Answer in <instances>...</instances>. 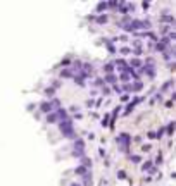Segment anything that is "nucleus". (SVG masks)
Here are the masks:
<instances>
[{"label": "nucleus", "mask_w": 176, "mask_h": 186, "mask_svg": "<svg viewBox=\"0 0 176 186\" xmlns=\"http://www.w3.org/2000/svg\"><path fill=\"white\" fill-rule=\"evenodd\" d=\"M59 127H60V133L66 138H76V133H74V129H73V119H68V121L59 122Z\"/></svg>", "instance_id": "1"}, {"label": "nucleus", "mask_w": 176, "mask_h": 186, "mask_svg": "<svg viewBox=\"0 0 176 186\" xmlns=\"http://www.w3.org/2000/svg\"><path fill=\"white\" fill-rule=\"evenodd\" d=\"M117 145H119V150L121 152H126L129 150V145H131V136L128 135V133H121L119 136H117Z\"/></svg>", "instance_id": "2"}, {"label": "nucleus", "mask_w": 176, "mask_h": 186, "mask_svg": "<svg viewBox=\"0 0 176 186\" xmlns=\"http://www.w3.org/2000/svg\"><path fill=\"white\" fill-rule=\"evenodd\" d=\"M121 30H124V31H131V19L129 17H124L123 21H119V24H117Z\"/></svg>", "instance_id": "3"}, {"label": "nucleus", "mask_w": 176, "mask_h": 186, "mask_svg": "<svg viewBox=\"0 0 176 186\" xmlns=\"http://www.w3.org/2000/svg\"><path fill=\"white\" fill-rule=\"evenodd\" d=\"M81 181H83V186H92V172L88 171L85 176H81Z\"/></svg>", "instance_id": "4"}, {"label": "nucleus", "mask_w": 176, "mask_h": 186, "mask_svg": "<svg viewBox=\"0 0 176 186\" xmlns=\"http://www.w3.org/2000/svg\"><path fill=\"white\" fill-rule=\"evenodd\" d=\"M140 102H142V98H135V100H131V102L128 103V107H126V114H128V112H131L133 109L137 107V103H140Z\"/></svg>", "instance_id": "5"}, {"label": "nucleus", "mask_w": 176, "mask_h": 186, "mask_svg": "<svg viewBox=\"0 0 176 186\" xmlns=\"http://www.w3.org/2000/svg\"><path fill=\"white\" fill-rule=\"evenodd\" d=\"M88 171H90V169H86V167H83V166H78L76 169H74V172H76L78 176H85Z\"/></svg>", "instance_id": "6"}, {"label": "nucleus", "mask_w": 176, "mask_h": 186, "mask_svg": "<svg viewBox=\"0 0 176 186\" xmlns=\"http://www.w3.org/2000/svg\"><path fill=\"white\" fill-rule=\"evenodd\" d=\"M104 81H105V83H109V85H116L117 78H116V76H114V74H107V76L104 78Z\"/></svg>", "instance_id": "7"}, {"label": "nucleus", "mask_w": 176, "mask_h": 186, "mask_svg": "<svg viewBox=\"0 0 176 186\" xmlns=\"http://www.w3.org/2000/svg\"><path fill=\"white\" fill-rule=\"evenodd\" d=\"M40 110H41V112H50V110H52V105H50V102H43V103L40 105Z\"/></svg>", "instance_id": "8"}, {"label": "nucleus", "mask_w": 176, "mask_h": 186, "mask_svg": "<svg viewBox=\"0 0 176 186\" xmlns=\"http://www.w3.org/2000/svg\"><path fill=\"white\" fill-rule=\"evenodd\" d=\"M129 67H142V60L140 59H131V62H129Z\"/></svg>", "instance_id": "9"}, {"label": "nucleus", "mask_w": 176, "mask_h": 186, "mask_svg": "<svg viewBox=\"0 0 176 186\" xmlns=\"http://www.w3.org/2000/svg\"><path fill=\"white\" fill-rule=\"evenodd\" d=\"M71 76H74V72H73L71 69H64V71L60 72V78H71Z\"/></svg>", "instance_id": "10"}, {"label": "nucleus", "mask_w": 176, "mask_h": 186, "mask_svg": "<svg viewBox=\"0 0 176 186\" xmlns=\"http://www.w3.org/2000/svg\"><path fill=\"white\" fill-rule=\"evenodd\" d=\"M104 71H105L107 74H112V71H114V64H112V62L105 64V66H104Z\"/></svg>", "instance_id": "11"}, {"label": "nucleus", "mask_w": 176, "mask_h": 186, "mask_svg": "<svg viewBox=\"0 0 176 186\" xmlns=\"http://www.w3.org/2000/svg\"><path fill=\"white\" fill-rule=\"evenodd\" d=\"M107 21H109V17L105 16V14H102V16H98V17H97V24H105Z\"/></svg>", "instance_id": "12"}, {"label": "nucleus", "mask_w": 176, "mask_h": 186, "mask_svg": "<svg viewBox=\"0 0 176 186\" xmlns=\"http://www.w3.org/2000/svg\"><path fill=\"white\" fill-rule=\"evenodd\" d=\"M142 88H143V85H142L140 81H135V83H133V86H131V90H133V91H140Z\"/></svg>", "instance_id": "13"}, {"label": "nucleus", "mask_w": 176, "mask_h": 186, "mask_svg": "<svg viewBox=\"0 0 176 186\" xmlns=\"http://www.w3.org/2000/svg\"><path fill=\"white\" fill-rule=\"evenodd\" d=\"M105 9H107V2H100L97 5V12H104Z\"/></svg>", "instance_id": "14"}, {"label": "nucleus", "mask_w": 176, "mask_h": 186, "mask_svg": "<svg viewBox=\"0 0 176 186\" xmlns=\"http://www.w3.org/2000/svg\"><path fill=\"white\" fill-rule=\"evenodd\" d=\"M129 76H131V74H128V72H121V74H119V79H121L123 83H126V81H129Z\"/></svg>", "instance_id": "15"}, {"label": "nucleus", "mask_w": 176, "mask_h": 186, "mask_svg": "<svg viewBox=\"0 0 176 186\" xmlns=\"http://www.w3.org/2000/svg\"><path fill=\"white\" fill-rule=\"evenodd\" d=\"M47 122H50V124H52V122H57V117H55V114H54V112L47 116Z\"/></svg>", "instance_id": "16"}, {"label": "nucleus", "mask_w": 176, "mask_h": 186, "mask_svg": "<svg viewBox=\"0 0 176 186\" xmlns=\"http://www.w3.org/2000/svg\"><path fill=\"white\" fill-rule=\"evenodd\" d=\"M129 160H131L133 164H140V162H142V157H140V155H131Z\"/></svg>", "instance_id": "17"}, {"label": "nucleus", "mask_w": 176, "mask_h": 186, "mask_svg": "<svg viewBox=\"0 0 176 186\" xmlns=\"http://www.w3.org/2000/svg\"><path fill=\"white\" fill-rule=\"evenodd\" d=\"M156 50H157V52H162V54H164V52H166V47H164V45L159 41V43L156 45Z\"/></svg>", "instance_id": "18"}, {"label": "nucleus", "mask_w": 176, "mask_h": 186, "mask_svg": "<svg viewBox=\"0 0 176 186\" xmlns=\"http://www.w3.org/2000/svg\"><path fill=\"white\" fill-rule=\"evenodd\" d=\"M107 50L111 52V54H116V47L112 45V41H107Z\"/></svg>", "instance_id": "19"}, {"label": "nucleus", "mask_w": 176, "mask_h": 186, "mask_svg": "<svg viewBox=\"0 0 176 186\" xmlns=\"http://www.w3.org/2000/svg\"><path fill=\"white\" fill-rule=\"evenodd\" d=\"M173 129H174V121L169 122V126H167V135H173Z\"/></svg>", "instance_id": "20"}, {"label": "nucleus", "mask_w": 176, "mask_h": 186, "mask_svg": "<svg viewBox=\"0 0 176 186\" xmlns=\"http://www.w3.org/2000/svg\"><path fill=\"white\" fill-rule=\"evenodd\" d=\"M45 93H47L49 97H54V93H55V90H54V86H52V88H47V90H45Z\"/></svg>", "instance_id": "21"}, {"label": "nucleus", "mask_w": 176, "mask_h": 186, "mask_svg": "<svg viewBox=\"0 0 176 186\" xmlns=\"http://www.w3.org/2000/svg\"><path fill=\"white\" fill-rule=\"evenodd\" d=\"M119 52H121L123 55H126V54H129V52H131V48H128V47H121V50H119Z\"/></svg>", "instance_id": "22"}, {"label": "nucleus", "mask_w": 176, "mask_h": 186, "mask_svg": "<svg viewBox=\"0 0 176 186\" xmlns=\"http://www.w3.org/2000/svg\"><path fill=\"white\" fill-rule=\"evenodd\" d=\"M164 133H166V129H164V127H161V129H159V131H157L156 138H161V136H162V135H164Z\"/></svg>", "instance_id": "23"}, {"label": "nucleus", "mask_w": 176, "mask_h": 186, "mask_svg": "<svg viewBox=\"0 0 176 186\" xmlns=\"http://www.w3.org/2000/svg\"><path fill=\"white\" fill-rule=\"evenodd\" d=\"M60 66H64V67H68V66H71V60L69 59H64L62 62H60Z\"/></svg>", "instance_id": "24"}, {"label": "nucleus", "mask_w": 176, "mask_h": 186, "mask_svg": "<svg viewBox=\"0 0 176 186\" xmlns=\"http://www.w3.org/2000/svg\"><path fill=\"white\" fill-rule=\"evenodd\" d=\"M109 119L111 117H109V114H107V116L104 117V121H102V126H109Z\"/></svg>", "instance_id": "25"}, {"label": "nucleus", "mask_w": 176, "mask_h": 186, "mask_svg": "<svg viewBox=\"0 0 176 186\" xmlns=\"http://www.w3.org/2000/svg\"><path fill=\"white\" fill-rule=\"evenodd\" d=\"M117 177H119V179H124V177H126V172H124V171H119V172H117Z\"/></svg>", "instance_id": "26"}, {"label": "nucleus", "mask_w": 176, "mask_h": 186, "mask_svg": "<svg viewBox=\"0 0 176 186\" xmlns=\"http://www.w3.org/2000/svg\"><path fill=\"white\" fill-rule=\"evenodd\" d=\"M133 54H135V55H142V48H140V47H135Z\"/></svg>", "instance_id": "27"}, {"label": "nucleus", "mask_w": 176, "mask_h": 186, "mask_svg": "<svg viewBox=\"0 0 176 186\" xmlns=\"http://www.w3.org/2000/svg\"><path fill=\"white\" fill-rule=\"evenodd\" d=\"M150 167H152V162H145L142 169H143V171H147V169H150Z\"/></svg>", "instance_id": "28"}, {"label": "nucleus", "mask_w": 176, "mask_h": 186, "mask_svg": "<svg viewBox=\"0 0 176 186\" xmlns=\"http://www.w3.org/2000/svg\"><path fill=\"white\" fill-rule=\"evenodd\" d=\"M114 90H116V93H119V95H121V91H123V88H119L117 85H114Z\"/></svg>", "instance_id": "29"}, {"label": "nucleus", "mask_w": 176, "mask_h": 186, "mask_svg": "<svg viewBox=\"0 0 176 186\" xmlns=\"http://www.w3.org/2000/svg\"><path fill=\"white\" fill-rule=\"evenodd\" d=\"M142 150H143V152H148V150H150V145H143Z\"/></svg>", "instance_id": "30"}, {"label": "nucleus", "mask_w": 176, "mask_h": 186, "mask_svg": "<svg viewBox=\"0 0 176 186\" xmlns=\"http://www.w3.org/2000/svg\"><path fill=\"white\" fill-rule=\"evenodd\" d=\"M142 7H143V9H148V7H150V4H147V2H143V4H142Z\"/></svg>", "instance_id": "31"}, {"label": "nucleus", "mask_w": 176, "mask_h": 186, "mask_svg": "<svg viewBox=\"0 0 176 186\" xmlns=\"http://www.w3.org/2000/svg\"><path fill=\"white\" fill-rule=\"evenodd\" d=\"M161 162H162V155H159V157H157V160H156V164H161Z\"/></svg>", "instance_id": "32"}]
</instances>
